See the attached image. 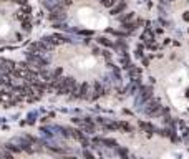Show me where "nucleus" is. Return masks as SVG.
<instances>
[{
	"mask_svg": "<svg viewBox=\"0 0 189 159\" xmlns=\"http://www.w3.org/2000/svg\"><path fill=\"white\" fill-rule=\"evenodd\" d=\"M70 18L77 27L88 30H105L110 25L106 12L93 2H78L70 8Z\"/></svg>",
	"mask_w": 189,
	"mask_h": 159,
	"instance_id": "nucleus-3",
	"label": "nucleus"
},
{
	"mask_svg": "<svg viewBox=\"0 0 189 159\" xmlns=\"http://www.w3.org/2000/svg\"><path fill=\"white\" fill-rule=\"evenodd\" d=\"M27 159H55V158H51V156H41V154H37V156H30V158H27Z\"/></svg>",
	"mask_w": 189,
	"mask_h": 159,
	"instance_id": "nucleus-4",
	"label": "nucleus"
},
{
	"mask_svg": "<svg viewBox=\"0 0 189 159\" xmlns=\"http://www.w3.org/2000/svg\"><path fill=\"white\" fill-rule=\"evenodd\" d=\"M25 32L20 0H0V43H12Z\"/></svg>",
	"mask_w": 189,
	"mask_h": 159,
	"instance_id": "nucleus-2",
	"label": "nucleus"
},
{
	"mask_svg": "<svg viewBox=\"0 0 189 159\" xmlns=\"http://www.w3.org/2000/svg\"><path fill=\"white\" fill-rule=\"evenodd\" d=\"M55 63L73 80H96L105 73V62L95 50L82 45L63 46Z\"/></svg>",
	"mask_w": 189,
	"mask_h": 159,
	"instance_id": "nucleus-1",
	"label": "nucleus"
}]
</instances>
